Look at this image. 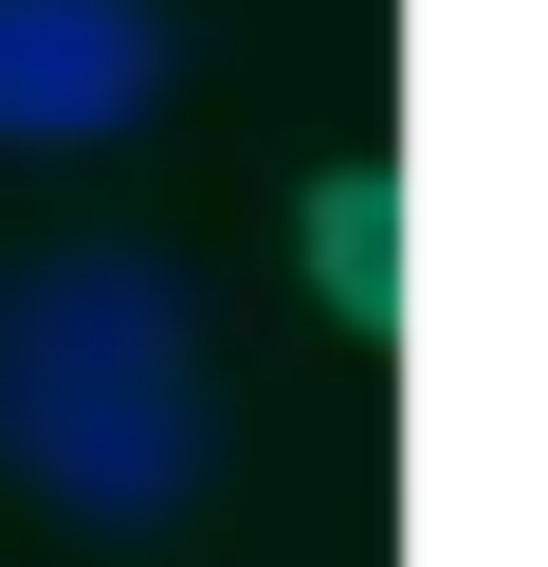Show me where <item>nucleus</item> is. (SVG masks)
Returning <instances> with one entry per match:
<instances>
[{"mask_svg": "<svg viewBox=\"0 0 548 567\" xmlns=\"http://www.w3.org/2000/svg\"><path fill=\"white\" fill-rule=\"evenodd\" d=\"M0 476L73 530H165L219 476L201 293L146 238H55L0 293Z\"/></svg>", "mask_w": 548, "mask_h": 567, "instance_id": "nucleus-1", "label": "nucleus"}, {"mask_svg": "<svg viewBox=\"0 0 548 567\" xmlns=\"http://www.w3.org/2000/svg\"><path fill=\"white\" fill-rule=\"evenodd\" d=\"M292 275H311L329 330H365V348L402 330V165H384V147H329V165H311V202H292Z\"/></svg>", "mask_w": 548, "mask_h": 567, "instance_id": "nucleus-3", "label": "nucleus"}, {"mask_svg": "<svg viewBox=\"0 0 548 567\" xmlns=\"http://www.w3.org/2000/svg\"><path fill=\"white\" fill-rule=\"evenodd\" d=\"M183 74L165 0H0V147H110Z\"/></svg>", "mask_w": 548, "mask_h": 567, "instance_id": "nucleus-2", "label": "nucleus"}]
</instances>
